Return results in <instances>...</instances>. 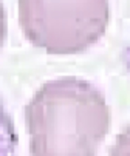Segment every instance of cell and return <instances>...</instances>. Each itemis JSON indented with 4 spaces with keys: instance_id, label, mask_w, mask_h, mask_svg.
I'll list each match as a JSON object with an SVG mask.
<instances>
[{
    "instance_id": "6da1fadb",
    "label": "cell",
    "mask_w": 130,
    "mask_h": 156,
    "mask_svg": "<svg viewBox=\"0 0 130 156\" xmlns=\"http://www.w3.org/2000/svg\"><path fill=\"white\" fill-rule=\"evenodd\" d=\"M31 156H96L110 108L88 82L63 76L43 83L25 107Z\"/></svg>"
},
{
    "instance_id": "7a4b0ae2",
    "label": "cell",
    "mask_w": 130,
    "mask_h": 156,
    "mask_svg": "<svg viewBox=\"0 0 130 156\" xmlns=\"http://www.w3.org/2000/svg\"><path fill=\"white\" fill-rule=\"evenodd\" d=\"M105 0H20L19 23L33 45L50 54H78L104 36Z\"/></svg>"
},
{
    "instance_id": "3957f363",
    "label": "cell",
    "mask_w": 130,
    "mask_h": 156,
    "mask_svg": "<svg viewBox=\"0 0 130 156\" xmlns=\"http://www.w3.org/2000/svg\"><path fill=\"white\" fill-rule=\"evenodd\" d=\"M17 145L19 138L13 116L8 111L5 99L0 94V156H19Z\"/></svg>"
},
{
    "instance_id": "277c9868",
    "label": "cell",
    "mask_w": 130,
    "mask_h": 156,
    "mask_svg": "<svg viewBox=\"0 0 130 156\" xmlns=\"http://www.w3.org/2000/svg\"><path fill=\"white\" fill-rule=\"evenodd\" d=\"M6 33H8V23H6V12L3 8V3L0 2V48L3 47L6 40Z\"/></svg>"
}]
</instances>
